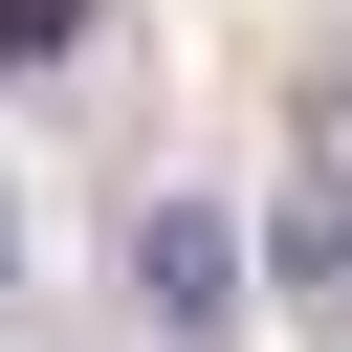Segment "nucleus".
<instances>
[{"mask_svg":"<svg viewBox=\"0 0 352 352\" xmlns=\"http://www.w3.org/2000/svg\"><path fill=\"white\" fill-rule=\"evenodd\" d=\"M264 286H286V330H330V352H352V198H330V176L264 220Z\"/></svg>","mask_w":352,"mask_h":352,"instance_id":"f03ea898","label":"nucleus"},{"mask_svg":"<svg viewBox=\"0 0 352 352\" xmlns=\"http://www.w3.org/2000/svg\"><path fill=\"white\" fill-rule=\"evenodd\" d=\"M286 154H308V176L352 198V66H308V88H286Z\"/></svg>","mask_w":352,"mask_h":352,"instance_id":"20e7f679","label":"nucleus"},{"mask_svg":"<svg viewBox=\"0 0 352 352\" xmlns=\"http://www.w3.org/2000/svg\"><path fill=\"white\" fill-rule=\"evenodd\" d=\"M132 330L154 352H220L242 330V220L220 198H132Z\"/></svg>","mask_w":352,"mask_h":352,"instance_id":"f257e3e1","label":"nucleus"},{"mask_svg":"<svg viewBox=\"0 0 352 352\" xmlns=\"http://www.w3.org/2000/svg\"><path fill=\"white\" fill-rule=\"evenodd\" d=\"M88 44H110V0H0V88H66Z\"/></svg>","mask_w":352,"mask_h":352,"instance_id":"7ed1b4c3","label":"nucleus"},{"mask_svg":"<svg viewBox=\"0 0 352 352\" xmlns=\"http://www.w3.org/2000/svg\"><path fill=\"white\" fill-rule=\"evenodd\" d=\"M0 264H22V220H0Z\"/></svg>","mask_w":352,"mask_h":352,"instance_id":"39448f33","label":"nucleus"}]
</instances>
